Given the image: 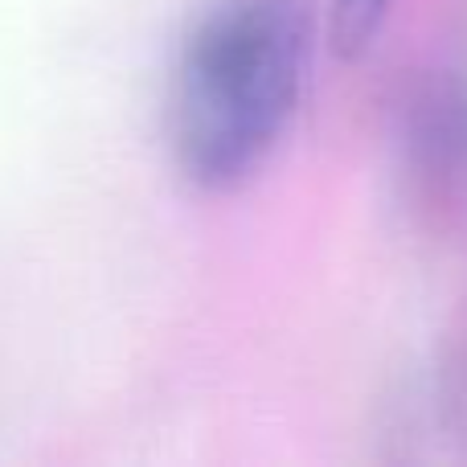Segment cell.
I'll return each instance as SVG.
<instances>
[{"label":"cell","mask_w":467,"mask_h":467,"mask_svg":"<svg viewBox=\"0 0 467 467\" xmlns=\"http://www.w3.org/2000/svg\"><path fill=\"white\" fill-rule=\"evenodd\" d=\"M312 0H202L181 33L164 99L177 172L234 193L279 152L307 87Z\"/></svg>","instance_id":"6da1fadb"},{"label":"cell","mask_w":467,"mask_h":467,"mask_svg":"<svg viewBox=\"0 0 467 467\" xmlns=\"http://www.w3.org/2000/svg\"><path fill=\"white\" fill-rule=\"evenodd\" d=\"M394 0H332L328 5V41L340 57H361L373 49L381 25L389 21Z\"/></svg>","instance_id":"7a4b0ae2"}]
</instances>
